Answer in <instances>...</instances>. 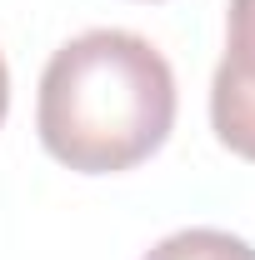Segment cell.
<instances>
[{"label":"cell","instance_id":"cell-4","mask_svg":"<svg viewBox=\"0 0 255 260\" xmlns=\"http://www.w3.org/2000/svg\"><path fill=\"white\" fill-rule=\"evenodd\" d=\"M5 110H10V70H5V55H0V125H5Z\"/></svg>","mask_w":255,"mask_h":260},{"label":"cell","instance_id":"cell-2","mask_svg":"<svg viewBox=\"0 0 255 260\" xmlns=\"http://www.w3.org/2000/svg\"><path fill=\"white\" fill-rule=\"evenodd\" d=\"M210 125L230 155L255 160V0H230L225 55L210 80Z\"/></svg>","mask_w":255,"mask_h":260},{"label":"cell","instance_id":"cell-1","mask_svg":"<svg viewBox=\"0 0 255 260\" xmlns=\"http://www.w3.org/2000/svg\"><path fill=\"white\" fill-rule=\"evenodd\" d=\"M175 125V70L135 30H85L50 55L35 130L50 160L80 175H120L150 160Z\"/></svg>","mask_w":255,"mask_h":260},{"label":"cell","instance_id":"cell-3","mask_svg":"<svg viewBox=\"0 0 255 260\" xmlns=\"http://www.w3.org/2000/svg\"><path fill=\"white\" fill-rule=\"evenodd\" d=\"M140 260H255V245L230 235V230H215V225H190V230L165 235Z\"/></svg>","mask_w":255,"mask_h":260}]
</instances>
